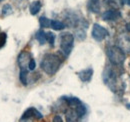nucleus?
<instances>
[{
  "mask_svg": "<svg viewBox=\"0 0 130 122\" xmlns=\"http://www.w3.org/2000/svg\"><path fill=\"white\" fill-rule=\"evenodd\" d=\"M62 64L61 58L54 53H47L43 56L40 62L41 69L47 74V75H54L60 68Z\"/></svg>",
  "mask_w": 130,
  "mask_h": 122,
  "instance_id": "1",
  "label": "nucleus"
},
{
  "mask_svg": "<svg viewBox=\"0 0 130 122\" xmlns=\"http://www.w3.org/2000/svg\"><path fill=\"white\" fill-rule=\"evenodd\" d=\"M103 80L107 86L113 92H118L123 90L124 85L121 83V74L118 73L113 68H106L103 73Z\"/></svg>",
  "mask_w": 130,
  "mask_h": 122,
  "instance_id": "2",
  "label": "nucleus"
},
{
  "mask_svg": "<svg viewBox=\"0 0 130 122\" xmlns=\"http://www.w3.org/2000/svg\"><path fill=\"white\" fill-rule=\"evenodd\" d=\"M106 54H107V57L110 61V63L114 66L122 65L126 59V53H124L116 45L108 46L106 49Z\"/></svg>",
  "mask_w": 130,
  "mask_h": 122,
  "instance_id": "3",
  "label": "nucleus"
},
{
  "mask_svg": "<svg viewBox=\"0 0 130 122\" xmlns=\"http://www.w3.org/2000/svg\"><path fill=\"white\" fill-rule=\"evenodd\" d=\"M74 47V35L70 32H63L60 34V50L65 57L69 56Z\"/></svg>",
  "mask_w": 130,
  "mask_h": 122,
  "instance_id": "4",
  "label": "nucleus"
},
{
  "mask_svg": "<svg viewBox=\"0 0 130 122\" xmlns=\"http://www.w3.org/2000/svg\"><path fill=\"white\" fill-rule=\"evenodd\" d=\"M86 113V107L81 103L76 107H69L65 112L66 122H78Z\"/></svg>",
  "mask_w": 130,
  "mask_h": 122,
  "instance_id": "5",
  "label": "nucleus"
},
{
  "mask_svg": "<svg viewBox=\"0 0 130 122\" xmlns=\"http://www.w3.org/2000/svg\"><path fill=\"white\" fill-rule=\"evenodd\" d=\"M116 46L120 48L124 53L130 52V34L121 33L116 38Z\"/></svg>",
  "mask_w": 130,
  "mask_h": 122,
  "instance_id": "6",
  "label": "nucleus"
},
{
  "mask_svg": "<svg viewBox=\"0 0 130 122\" xmlns=\"http://www.w3.org/2000/svg\"><path fill=\"white\" fill-rule=\"evenodd\" d=\"M91 35L93 39H95L96 41H102L109 35V33L105 27L101 26L98 23H94L92 27V31H91Z\"/></svg>",
  "mask_w": 130,
  "mask_h": 122,
  "instance_id": "7",
  "label": "nucleus"
},
{
  "mask_svg": "<svg viewBox=\"0 0 130 122\" xmlns=\"http://www.w3.org/2000/svg\"><path fill=\"white\" fill-rule=\"evenodd\" d=\"M32 59V56L29 52L27 51H22L19 55H18V65L20 67V70L21 69H27L28 68V65H29V62Z\"/></svg>",
  "mask_w": 130,
  "mask_h": 122,
  "instance_id": "8",
  "label": "nucleus"
},
{
  "mask_svg": "<svg viewBox=\"0 0 130 122\" xmlns=\"http://www.w3.org/2000/svg\"><path fill=\"white\" fill-rule=\"evenodd\" d=\"M31 118H36V119H42L43 115L34 107L28 108L22 115L21 119H31Z\"/></svg>",
  "mask_w": 130,
  "mask_h": 122,
  "instance_id": "9",
  "label": "nucleus"
},
{
  "mask_svg": "<svg viewBox=\"0 0 130 122\" xmlns=\"http://www.w3.org/2000/svg\"><path fill=\"white\" fill-rule=\"evenodd\" d=\"M121 18V12L119 10H106L102 14V19L105 21H115Z\"/></svg>",
  "mask_w": 130,
  "mask_h": 122,
  "instance_id": "10",
  "label": "nucleus"
},
{
  "mask_svg": "<svg viewBox=\"0 0 130 122\" xmlns=\"http://www.w3.org/2000/svg\"><path fill=\"white\" fill-rule=\"evenodd\" d=\"M93 69L92 68H86V69H83L81 71L77 72V75L79 77V79L81 80L82 82H89L91 79H92V76H93Z\"/></svg>",
  "mask_w": 130,
  "mask_h": 122,
  "instance_id": "11",
  "label": "nucleus"
},
{
  "mask_svg": "<svg viewBox=\"0 0 130 122\" xmlns=\"http://www.w3.org/2000/svg\"><path fill=\"white\" fill-rule=\"evenodd\" d=\"M104 5L110 10H119L123 6V0H103Z\"/></svg>",
  "mask_w": 130,
  "mask_h": 122,
  "instance_id": "12",
  "label": "nucleus"
},
{
  "mask_svg": "<svg viewBox=\"0 0 130 122\" xmlns=\"http://www.w3.org/2000/svg\"><path fill=\"white\" fill-rule=\"evenodd\" d=\"M41 7H42V3H41L40 0H35V1L31 2L30 6H29L30 14H31V15H36V14H38L39 11H40V9H41Z\"/></svg>",
  "mask_w": 130,
  "mask_h": 122,
  "instance_id": "13",
  "label": "nucleus"
},
{
  "mask_svg": "<svg viewBox=\"0 0 130 122\" xmlns=\"http://www.w3.org/2000/svg\"><path fill=\"white\" fill-rule=\"evenodd\" d=\"M87 7L91 12L98 13L100 10V0H89Z\"/></svg>",
  "mask_w": 130,
  "mask_h": 122,
  "instance_id": "14",
  "label": "nucleus"
},
{
  "mask_svg": "<svg viewBox=\"0 0 130 122\" xmlns=\"http://www.w3.org/2000/svg\"><path fill=\"white\" fill-rule=\"evenodd\" d=\"M35 38H36V40L41 44V45H43V44H45L46 42H47V39H46V32L44 30H38L36 32V34H35Z\"/></svg>",
  "mask_w": 130,
  "mask_h": 122,
  "instance_id": "15",
  "label": "nucleus"
},
{
  "mask_svg": "<svg viewBox=\"0 0 130 122\" xmlns=\"http://www.w3.org/2000/svg\"><path fill=\"white\" fill-rule=\"evenodd\" d=\"M52 29L54 30H57V31H60V30H63L66 25H65L63 22L59 21V20H51V26H50Z\"/></svg>",
  "mask_w": 130,
  "mask_h": 122,
  "instance_id": "16",
  "label": "nucleus"
},
{
  "mask_svg": "<svg viewBox=\"0 0 130 122\" xmlns=\"http://www.w3.org/2000/svg\"><path fill=\"white\" fill-rule=\"evenodd\" d=\"M19 79H20V82L23 85H27L28 84V71H27V69H21L20 70Z\"/></svg>",
  "mask_w": 130,
  "mask_h": 122,
  "instance_id": "17",
  "label": "nucleus"
},
{
  "mask_svg": "<svg viewBox=\"0 0 130 122\" xmlns=\"http://www.w3.org/2000/svg\"><path fill=\"white\" fill-rule=\"evenodd\" d=\"M39 24L42 28H48L51 26V20L45 16H41L39 18Z\"/></svg>",
  "mask_w": 130,
  "mask_h": 122,
  "instance_id": "18",
  "label": "nucleus"
},
{
  "mask_svg": "<svg viewBox=\"0 0 130 122\" xmlns=\"http://www.w3.org/2000/svg\"><path fill=\"white\" fill-rule=\"evenodd\" d=\"M12 13H13V9L10 4H5L2 7V15L3 16H8Z\"/></svg>",
  "mask_w": 130,
  "mask_h": 122,
  "instance_id": "19",
  "label": "nucleus"
},
{
  "mask_svg": "<svg viewBox=\"0 0 130 122\" xmlns=\"http://www.w3.org/2000/svg\"><path fill=\"white\" fill-rule=\"evenodd\" d=\"M46 39H47V42L51 46L54 45V42H55V34L51 31L46 32Z\"/></svg>",
  "mask_w": 130,
  "mask_h": 122,
  "instance_id": "20",
  "label": "nucleus"
},
{
  "mask_svg": "<svg viewBox=\"0 0 130 122\" xmlns=\"http://www.w3.org/2000/svg\"><path fill=\"white\" fill-rule=\"evenodd\" d=\"M7 41V34L5 32H1L0 33V48L4 47Z\"/></svg>",
  "mask_w": 130,
  "mask_h": 122,
  "instance_id": "21",
  "label": "nucleus"
},
{
  "mask_svg": "<svg viewBox=\"0 0 130 122\" xmlns=\"http://www.w3.org/2000/svg\"><path fill=\"white\" fill-rule=\"evenodd\" d=\"M76 36L78 37V39H79V40H83V39H85V37H86L85 31L78 30V31H77V33H76Z\"/></svg>",
  "mask_w": 130,
  "mask_h": 122,
  "instance_id": "22",
  "label": "nucleus"
},
{
  "mask_svg": "<svg viewBox=\"0 0 130 122\" xmlns=\"http://www.w3.org/2000/svg\"><path fill=\"white\" fill-rule=\"evenodd\" d=\"M35 67H36V62H35V60L34 59H31L30 60V62H29V65H28V69L30 70V71H33L34 69H35Z\"/></svg>",
  "mask_w": 130,
  "mask_h": 122,
  "instance_id": "23",
  "label": "nucleus"
},
{
  "mask_svg": "<svg viewBox=\"0 0 130 122\" xmlns=\"http://www.w3.org/2000/svg\"><path fill=\"white\" fill-rule=\"evenodd\" d=\"M53 122H63V120H62L60 115H55L53 117Z\"/></svg>",
  "mask_w": 130,
  "mask_h": 122,
  "instance_id": "24",
  "label": "nucleus"
},
{
  "mask_svg": "<svg viewBox=\"0 0 130 122\" xmlns=\"http://www.w3.org/2000/svg\"><path fill=\"white\" fill-rule=\"evenodd\" d=\"M125 27H126V30H127L130 33V22H128V23L125 25Z\"/></svg>",
  "mask_w": 130,
  "mask_h": 122,
  "instance_id": "25",
  "label": "nucleus"
},
{
  "mask_svg": "<svg viewBox=\"0 0 130 122\" xmlns=\"http://www.w3.org/2000/svg\"><path fill=\"white\" fill-rule=\"evenodd\" d=\"M123 3L126 4V5H129L130 6V0H123Z\"/></svg>",
  "mask_w": 130,
  "mask_h": 122,
  "instance_id": "26",
  "label": "nucleus"
},
{
  "mask_svg": "<svg viewBox=\"0 0 130 122\" xmlns=\"http://www.w3.org/2000/svg\"><path fill=\"white\" fill-rule=\"evenodd\" d=\"M30 120H31V119H21L20 122H31Z\"/></svg>",
  "mask_w": 130,
  "mask_h": 122,
  "instance_id": "27",
  "label": "nucleus"
},
{
  "mask_svg": "<svg viewBox=\"0 0 130 122\" xmlns=\"http://www.w3.org/2000/svg\"><path fill=\"white\" fill-rule=\"evenodd\" d=\"M126 106H127V108H129V109H130V103H129V104H127Z\"/></svg>",
  "mask_w": 130,
  "mask_h": 122,
  "instance_id": "28",
  "label": "nucleus"
},
{
  "mask_svg": "<svg viewBox=\"0 0 130 122\" xmlns=\"http://www.w3.org/2000/svg\"><path fill=\"white\" fill-rule=\"evenodd\" d=\"M2 1H4V0H0V2H2Z\"/></svg>",
  "mask_w": 130,
  "mask_h": 122,
  "instance_id": "29",
  "label": "nucleus"
}]
</instances>
